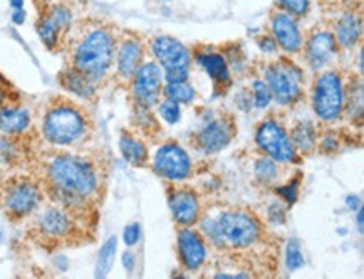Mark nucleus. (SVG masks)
I'll return each instance as SVG.
<instances>
[{
    "mask_svg": "<svg viewBox=\"0 0 364 279\" xmlns=\"http://www.w3.org/2000/svg\"><path fill=\"white\" fill-rule=\"evenodd\" d=\"M46 177L54 201L69 212L79 211L100 189L96 167L87 158L55 155L46 165Z\"/></svg>",
    "mask_w": 364,
    "mask_h": 279,
    "instance_id": "nucleus-1",
    "label": "nucleus"
},
{
    "mask_svg": "<svg viewBox=\"0 0 364 279\" xmlns=\"http://www.w3.org/2000/svg\"><path fill=\"white\" fill-rule=\"evenodd\" d=\"M116 41L105 26H95L79 37L73 48L71 68L92 83H100L114 63Z\"/></svg>",
    "mask_w": 364,
    "mask_h": 279,
    "instance_id": "nucleus-2",
    "label": "nucleus"
},
{
    "mask_svg": "<svg viewBox=\"0 0 364 279\" xmlns=\"http://www.w3.org/2000/svg\"><path fill=\"white\" fill-rule=\"evenodd\" d=\"M42 133L50 145L71 147L87 133V120L82 110L71 101L50 105L42 120Z\"/></svg>",
    "mask_w": 364,
    "mask_h": 279,
    "instance_id": "nucleus-3",
    "label": "nucleus"
},
{
    "mask_svg": "<svg viewBox=\"0 0 364 279\" xmlns=\"http://www.w3.org/2000/svg\"><path fill=\"white\" fill-rule=\"evenodd\" d=\"M344 86L341 76L336 71H328L317 79L314 86V98H312V106H314L316 115L323 122H336L343 113L346 98H344Z\"/></svg>",
    "mask_w": 364,
    "mask_h": 279,
    "instance_id": "nucleus-4",
    "label": "nucleus"
},
{
    "mask_svg": "<svg viewBox=\"0 0 364 279\" xmlns=\"http://www.w3.org/2000/svg\"><path fill=\"white\" fill-rule=\"evenodd\" d=\"M217 227L220 232L222 243L230 244L232 248H250L259 241V224L250 214L242 211L223 212L217 219Z\"/></svg>",
    "mask_w": 364,
    "mask_h": 279,
    "instance_id": "nucleus-5",
    "label": "nucleus"
},
{
    "mask_svg": "<svg viewBox=\"0 0 364 279\" xmlns=\"http://www.w3.org/2000/svg\"><path fill=\"white\" fill-rule=\"evenodd\" d=\"M151 53L165 68L168 83H181L188 79L190 53L180 41L173 37H156L151 44Z\"/></svg>",
    "mask_w": 364,
    "mask_h": 279,
    "instance_id": "nucleus-6",
    "label": "nucleus"
},
{
    "mask_svg": "<svg viewBox=\"0 0 364 279\" xmlns=\"http://www.w3.org/2000/svg\"><path fill=\"white\" fill-rule=\"evenodd\" d=\"M4 207L9 216L22 219L39 207L42 194L39 185L27 179H14L0 190Z\"/></svg>",
    "mask_w": 364,
    "mask_h": 279,
    "instance_id": "nucleus-7",
    "label": "nucleus"
},
{
    "mask_svg": "<svg viewBox=\"0 0 364 279\" xmlns=\"http://www.w3.org/2000/svg\"><path fill=\"white\" fill-rule=\"evenodd\" d=\"M265 85L279 105H291L301 96V71L292 63H275L265 71Z\"/></svg>",
    "mask_w": 364,
    "mask_h": 279,
    "instance_id": "nucleus-8",
    "label": "nucleus"
},
{
    "mask_svg": "<svg viewBox=\"0 0 364 279\" xmlns=\"http://www.w3.org/2000/svg\"><path fill=\"white\" fill-rule=\"evenodd\" d=\"M255 142L274 162L286 164V162H292L296 158V148H294L291 138L284 132L281 125L274 120H265L257 128Z\"/></svg>",
    "mask_w": 364,
    "mask_h": 279,
    "instance_id": "nucleus-9",
    "label": "nucleus"
},
{
    "mask_svg": "<svg viewBox=\"0 0 364 279\" xmlns=\"http://www.w3.org/2000/svg\"><path fill=\"white\" fill-rule=\"evenodd\" d=\"M191 162L188 153L176 143L160 147L155 155V172L168 180H185L190 175Z\"/></svg>",
    "mask_w": 364,
    "mask_h": 279,
    "instance_id": "nucleus-10",
    "label": "nucleus"
},
{
    "mask_svg": "<svg viewBox=\"0 0 364 279\" xmlns=\"http://www.w3.org/2000/svg\"><path fill=\"white\" fill-rule=\"evenodd\" d=\"M161 69L155 63H146L138 68L133 76V98L141 108H151L161 93Z\"/></svg>",
    "mask_w": 364,
    "mask_h": 279,
    "instance_id": "nucleus-11",
    "label": "nucleus"
},
{
    "mask_svg": "<svg viewBox=\"0 0 364 279\" xmlns=\"http://www.w3.org/2000/svg\"><path fill=\"white\" fill-rule=\"evenodd\" d=\"M37 231L49 239H63L73 231V221L66 209L48 207L39 212L36 221Z\"/></svg>",
    "mask_w": 364,
    "mask_h": 279,
    "instance_id": "nucleus-12",
    "label": "nucleus"
},
{
    "mask_svg": "<svg viewBox=\"0 0 364 279\" xmlns=\"http://www.w3.org/2000/svg\"><path fill=\"white\" fill-rule=\"evenodd\" d=\"M272 34L277 44L289 54H296L302 49V36L294 21V16L287 12H277L270 21Z\"/></svg>",
    "mask_w": 364,
    "mask_h": 279,
    "instance_id": "nucleus-13",
    "label": "nucleus"
},
{
    "mask_svg": "<svg viewBox=\"0 0 364 279\" xmlns=\"http://www.w3.org/2000/svg\"><path fill=\"white\" fill-rule=\"evenodd\" d=\"M178 251L181 263L188 271H197L207 259V248L202 236L188 227L178 232Z\"/></svg>",
    "mask_w": 364,
    "mask_h": 279,
    "instance_id": "nucleus-14",
    "label": "nucleus"
},
{
    "mask_svg": "<svg viewBox=\"0 0 364 279\" xmlns=\"http://www.w3.org/2000/svg\"><path fill=\"white\" fill-rule=\"evenodd\" d=\"M336 54V39L329 31H317L309 37L306 44V59L311 68L321 69Z\"/></svg>",
    "mask_w": 364,
    "mask_h": 279,
    "instance_id": "nucleus-15",
    "label": "nucleus"
},
{
    "mask_svg": "<svg viewBox=\"0 0 364 279\" xmlns=\"http://www.w3.org/2000/svg\"><path fill=\"white\" fill-rule=\"evenodd\" d=\"M116 69L118 76L123 81L133 79L134 73L141 66L143 59V46L136 39H123L116 48Z\"/></svg>",
    "mask_w": 364,
    "mask_h": 279,
    "instance_id": "nucleus-16",
    "label": "nucleus"
},
{
    "mask_svg": "<svg viewBox=\"0 0 364 279\" xmlns=\"http://www.w3.org/2000/svg\"><path fill=\"white\" fill-rule=\"evenodd\" d=\"M233 137V127L227 120H213L200 130L198 145L205 153H215L225 148Z\"/></svg>",
    "mask_w": 364,
    "mask_h": 279,
    "instance_id": "nucleus-17",
    "label": "nucleus"
},
{
    "mask_svg": "<svg viewBox=\"0 0 364 279\" xmlns=\"http://www.w3.org/2000/svg\"><path fill=\"white\" fill-rule=\"evenodd\" d=\"M170 209L173 219L180 226L188 227L198 221V199L191 190H175L170 195Z\"/></svg>",
    "mask_w": 364,
    "mask_h": 279,
    "instance_id": "nucleus-18",
    "label": "nucleus"
},
{
    "mask_svg": "<svg viewBox=\"0 0 364 279\" xmlns=\"http://www.w3.org/2000/svg\"><path fill=\"white\" fill-rule=\"evenodd\" d=\"M31 127V113L21 106H0V133L7 137L22 135Z\"/></svg>",
    "mask_w": 364,
    "mask_h": 279,
    "instance_id": "nucleus-19",
    "label": "nucleus"
},
{
    "mask_svg": "<svg viewBox=\"0 0 364 279\" xmlns=\"http://www.w3.org/2000/svg\"><path fill=\"white\" fill-rule=\"evenodd\" d=\"M361 17L356 14H344L343 17L336 22L334 39L343 46V48H353L361 37Z\"/></svg>",
    "mask_w": 364,
    "mask_h": 279,
    "instance_id": "nucleus-20",
    "label": "nucleus"
},
{
    "mask_svg": "<svg viewBox=\"0 0 364 279\" xmlns=\"http://www.w3.org/2000/svg\"><path fill=\"white\" fill-rule=\"evenodd\" d=\"M60 85L64 86V90L73 93L77 98H82V100H91L96 93L95 83L73 68L60 74Z\"/></svg>",
    "mask_w": 364,
    "mask_h": 279,
    "instance_id": "nucleus-21",
    "label": "nucleus"
},
{
    "mask_svg": "<svg viewBox=\"0 0 364 279\" xmlns=\"http://www.w3.org/2000/svg\"><path fill=\"white\" fill-rule=\"evenodd\" d=\"M119 150L123 153L124 160L134 167H143L148 162V152L141 142L132 135L123 133L119 140Z\"/></svg>",
    "mask_w": 364,
    "mask_h": 279,
    "instance_id": "nucleus-22",
    "label": "nucleus"
},
{
    "mask_svg": "<svg viewBox=\"0 0 364 279\" xmlns=\"http://www.w3.org/2000/svg\"><path fill=\"white\" fill-rule=\"evenodd\" d=\"M198 63L205 68V71H207V74L212 78V81L217 86L228 85L230 83L227 63L220 54H205L202 58H198Z\"/></svg>",
    "mask_w": 364,
    "mask_h": 279,
    "instance_id": "nucleus-23",
    "label": "nucleus"
},
{
    "mask_svg": "<svg viewBox=\"0 0 364 279\" xmlns=\"http://www.w3.org/2000/svg\"><path fill=\"white\" fill-rule=\"evenodd\" d=\"M36 29H37V34H39V37H41L42 44H44L46 48L50 51L55 49V46L59 44L60 37H63V34H64V31L60 29V27L58 26V22H55L48 12L42 14L39 21H37Z\"/></svg>",
    "mask_w": 364,
    "mask_h": 279,
    "instance_id": "nucleus-24",
    "label": "nucleus"
},
{
    "mask_svg": "<svg viewBox=\"0 0 364 279\" xmlns=\"http://www.w3.org/2000/svg\"><path fill=\"white\" fill-rule=\"evenodd\" d=\"M116 249H118V237L111 236L102 248L100 249V254H97V261H96V269H95V276L97 279L106 278L111 271L114 264V258H116Z\"/></svg>",
    "mask_w": 364,
    "mask_h": 279,
    "instance_id": "nucleus-25",
    "label": "nucleus"
},
{
    "mask_svg": "<svg viewBox=\"0 0 364 279\" xmlns=\"http://www.w3.org/2000/svg\"><path fill=\"white\" fill-rule=\"evenodd\" d=\"M291 142L294 148L301 150L302 153L311 152L316 147V130L309 122L299 123L296 128L292 130Z\"/></svg>",
    "mask_w": 364,
    "mask_h": 279,
    "instance_id": "nucleus-26",
    "label": "nucleus"
},
{
    "mask_svg": "<svg viewBox=\"0 0 364 279\" xmlns=\"http://www.w3.org/2000/svg\"><path fill=\"white\" fill-rule=\"evenodd\" d=\"M165 95L168 100L175 101L178 105H190L195 100V90L186 81L168 83L165 88Z\"/></svg>",
    "mask_w": 364,
    "mask_h": 279,
    "instance_id": "nucleus-27",
    "label": "nucleus"
},
{
    "mask_svg": "<svg viewBox=\"0 0 364 279\" xmlns=\"http://www.w3.org/2000/svg\"><path fill=\"white\" fill-rule=\"evenodd\" d=\"M255 175L260 182H272L275 177H277V165H275L272 158H262V160L257 162Z\"/></svg>",
    "mask_w": 364,
    "mask_h": 279,
    "instance_id": "nucleus-28",
    "label": "nucleus"
},
{
    "mask_svg": "<svg viewBox=\"0 0 364 279\" xmlns=\"http://www.w3.org/2000/svg\"><path fill=\"white\" fill-rule=\"evenodd\" d=\"M286 264L289 271H297L299 268L304 266V258H302L301 246L296 239H292L286 248Z\"/></svg>",
    "mask_w": 364,
    "mask_h": 279,
    "instance_id": "nucleus-29",
    "label": "nucleus"
},
{
    "mask_svg": "<svg viewBox=\"0 0 364 279\" xmlns=\"http://www.w3.org/2000/svg\"><path fill=\"white\" fill-rule=\"evenodd\" d=\"M277 6L291 16L302 17L309 12L311 0H277Z\"/></svg>",
    "mask_w": 364,
    "mask_h": 279,
    "instance_id": "nucleus-30",
    "label": "nucleus"
},
{
    "mask_svg": "<svg viewBox=\"0 0 364 279\" xmlns=\"http://www.w3.org/2000/svg\"><path fill=\"white\" fill-rule=\"evenodd\" d=\"M160 115H161V118L165 120L168 125L178 123L180 122V116H181L180 105L175 103V101L168 100V98H166V100L160 105Z\"/></svg>",
    "mask_w": 364,
    "mask_h": 279,
    "instance_id": "nucleus-31",
    "label": "nucleus"
},
{
    "mask_svg": "<svg viewBox=\"0 0 364 279\" xmlns=\"http://www.w3.org/2000/svg\"><path fill=\"white\" fill-rule=\"evenodd\" d=\"M272 101V95H270L267 85L264 81L254 83V103L257 108H265Z\"/></svg>",
    "mask_w": 364,
    "mask_h": 279,
    "instance_id": "nucleus-32",
    "label": "nucleus"
},
{
    "mask_svg": "<svg viewBox=\"0 0 364 279\" xmlns=\"http://www.w3.org/2000/svg\"><path fill=\"white\" fill-rule=\"evenodd\" d=\"M16 145L7 135H0V162H12L16 158Z\"/></svg>",
    "mask_w": 364,
    "mask_h": 279,
    "instance_id": "nucleus-33",
    "label": "nucleus"
},
{
    "mask_svg": "<svg viewBox=\"0 0 364 279\" xmlns=\"http://www.w3.org/2000/svg\"><path fill=\"white\" fill-rule=\"evenodd\" d=\"M139 234H141V231H139V224H136V222L126 226L124 231H123L124 244L126 246H134L139 241Z\"/></svg>",
    "mask_w": 364,
    "mask_h": 279,
    "instance_id": "nucleus-34",
    "label": "nucleus"
},
{
    "mask_svg": "<svg viewBox=\"0 0 364 279\" xmlns=\"http://www.w3.org/2000/svg\"><path fill=\"white\" fill-rule=\"evenodd\" d=\"M297 187H299L297 180H294V182L284 185V187H281V189H277V192L281 194L282 199H286L289 204H292V202H296V199H297Z\"/></svg>",
    "mask_w": 364,
    "mask_h": 279,
    "instance_id": "nucleus-35",
    "label": "nucleus"
},
{
    "mask_svg": "<svg viewBox=\"0 0 364 279\" xmlns=\"http://www.w3.org/2000/svg\"><path fill=\"white\" fill-rule=\"evenodd\" d=\"M259 46H260V48H262V51H265V53H274V51L277 49L275 39H274V37H269V36L262 37V39L259 41Z\"/></svg>",
    "mask_w": 364,
    "mask_h": 279,
    "instance_id": "nucleus-36",
    "label": "nucleus"
},
{
    "mask_svg": "<svg viewBox=\"0 0 364 279\" xmlns=\"http://www.w3.org/2000/svg\"><path fill=\"white\" fill-rule=\"evenodd\" d=\"M26 19H27V14H26V11H24V7L22 9H16V11L12 12V22L16 26H22L26 22Z\"/></svg>",
    "mask_w": 364,
    "mask_h": 279,
    "instance_id": "nucleus-37",
    "label": "nucleus"
},
{
    "mask_svg": "<svg viewBox=\"0 0 364 279\" xmlns=\"http://www.w3.org/2000/svg\"><path fill=\"white\" fill-rule=\"evenodd\" d=\"M123 266L128 273H133L134 269V256L133 253H129V251H126V253L123 254Z\"/></svg>",
    "mask_w": 364,
    "mask_h": 279,
    "instance_id": "nucleus-38",
    "label": "nucleus"
},
{
    "mask_svg": "<svg viewBox=\"0 0 364 279\" xmlns=\"http://www.w3.org/2000/svg\"><path fill=\"white\" fill-rule=\"evenodd\" d=\"M346 204L349 206V209H353L354 212L361 207V201H359V197H354V195H349V197L346 199Z\"/></svg>",
    "mask_w": 364,
    "mask_h": 279,
    "instance_id": "nucleus-39",
    "label": "nucleus"
},
{
    "mask_svg": "<svg viewBox=\"0 0 364 279\" xmlns=\"http://www.w3.org/2000/svg\"><path fill=\"white\" fill-rule=\"evenodd\" d=\"M363 216H364L363 209L359 207L358 209V229H359V232H361V234H363Z\"/></svg>",
    "mask_w": 364,
    "mask_h": 279,
    "instance_id": "nucleus-40",
    "label": "nucleus"
},
{
    "mask_svg": "<svg viewBox=\"0 0 364 279\" xmlns=\"http://www.w3.org/2000/svg\"><path fill=\"white\" fill-rule=\"evenodd\" d=\"M11 7L12 11H16V9H22L24 7V0H11Z\"/></svg>",
    "mask_w": 364,
    "mask_h": 279,
    "instance_id": "nucleus-41",
    "label": "nucleus"
},
{
    "mask_svg": "<svg viewBox=\"0 0 364 279\" xmlns=\"http://www.w3.org/2000/svg\"><path fill=\"white\" fill-rule=\"evenodd\" d=\"M6 105V91H4V88H0V106Z\"/></svg>",
    "mask_w": 364,
    "mask_h": 279,
    "instance_id": "nucleus-42",
    "label": "nucleus"
},
{
    "mask_svg": "<svg viewBox=\"0 0 364 279\" xmlns=\"http://www.w3.org/2000/svg\"><path fill=\"white\" fill-rule=\"evenodd\" d=\"M0 190H2V175H0Z\"/></svg>",
    "mask_w": 364,
    "mask_h": 279,
    "instance_id": "nucleus-43",
    "label": "nucleus"
}]
</instances>
